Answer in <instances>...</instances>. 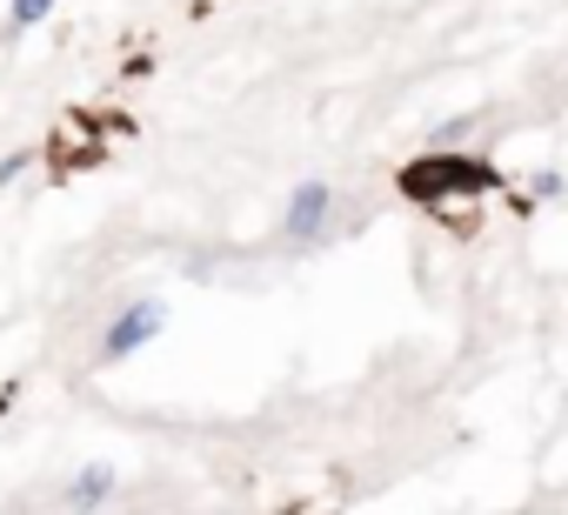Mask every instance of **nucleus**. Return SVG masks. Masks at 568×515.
Masks as SVG:
<instances>
[{
  "mask_svg": "<svg viewBox=\"0 0 568 515\" xmlns=\"http://www.w3.org/2000/svg\"><path fill=\"white\" fill-rule=\"evenodd\" d=\"M528 194H535V208H541V201H561V194H568V174H561V168H535V174H528Z\"/></svg>",
  "mask_w": 568,
  "mask_h": 515,
  "instance_id": "7",
  "label": "nucleus"
},
{
  "mask_svg": "<svg viewBox=\"0 0 568 515\" xmlns=\"http://www.w3.org/2000/svg\"><path fill=\"white\" fill-rule=\"evenodd\" d=\"M335 228H342V194H335V181H322V174L295 181L288 208H281V248H288L295 262H308V254H322V248L335 241Z\"/></svg>",
  "mask_w": 568,
  "mask_h": 515,
  "instance_id": "2",
  "label": "nucleus"
},
{
  "mask_svg": "<svg viewBox=\"0 0 568 515\" xmlns=\"http://www.w3.org/2000/svg\"><path fill=\"white\" fill-rule=\"evenodd\" d=\"M395 194L408 208H422L428 221H442L455 208H475L488 194H508V174L488 154H475V148H428V154H415V161L395 168Z\"/></svg>",
  "mask_w": 568,
  "mask_h": 515,
  "instance_id": "1",
  "label": "nucleus"
},
{
  "mask_svg": "<svg viewBox=\"0 0 568 515\" xmlns=\"http://www.w3.org/2000/svg\"><path fill=\"white\" fill-rule=\"evenodd\" d=\"M54 14V0H8V28L14 34H28V28H41Z\"/></svg>",
  "mask_w": 568,
  "mask_h": 515,
  "instance_id": "6",
  "label": "nucleus"
},
{
  "mask_svg": "<svg viewBox=\"0 0 568 515\" xmlns=\"http://www.w3.org/2000/svg\"><path fill=\"white\" fill-rule=\"evenodd\" d=\"M14 395H21V382H0V415L14 408Z\"/></svg>",
  "mask_w": 568,
  "mask_h": 515,
  "instance_id": "9",
  "label": "nucleus"
},
{
  "mask_svg": "<svg viewBox=\"0 0 568 515\" xmlns=\"http://www.w3.org/2000/svg\"><path fill=\"white\" fill-rule=\"evenodd\" d=\"M161 335H168V302L141 295V302H128V309L108 315V329H101V342H94V368H121V362H134L141 349H154Z\"/></svg>",
  "mask_w": 568,
  "mask_h": 515,
  "instance_id": "3",
  "label": "nucleus"
},
{
  "mask_svg": "<svg viewBox=\"0 0 568 515\" xmlns=\"http://www.w3.org/2000/svg\"><path fill=\"white\" fill-rule=\"evenodd\" d=\"M28 168H34V148H14V154H0V188H14Z\"/></svg>",
  "mask_w": 568,
  "mask_h": 515,
  "instance_id": "8",
  "label": "nucleus"
},
{
  "mask_svg": "<svg viewBox=\"0 0 568 515\" xmlns=\"http://www.w3.org/2000/svg\"><path fill=\"white\" fill-rule=\"evenodd\" d=\"M475 134H481V108H468V114H448V121H435L428 148H468Z\"/></svg>",
  "mask_w": 568,
  "mask_h": 515,
  "instance_id": "5",
  "label": "nucleus"
},
{
  "mask_svg": "<svg viewBox=\"0 0 568 515\" xmlns=\"http://www.w3.org/2000/svg\"><path fill=\"white\" fill-rule=\"evenodd\" d=\"M121 495V468L114 462H88L61 482V515H108V502Z\"/></svg>",
  "mask_w": 568,
  "mask_h": 515,
  "instance_id": "4",
  "label": "nucleus"
}]
</instances>
